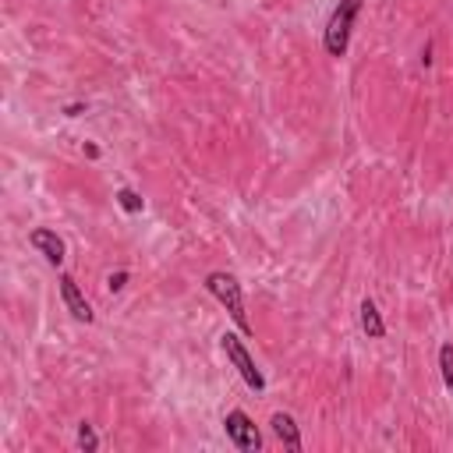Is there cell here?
Masks as SVG:
<instances>
[{
  "label": "cell",
  "mask_w": 453,
  "mask_h": 453,
  "mask_svg": "<svg viewBox=\"0 0 453 453\" xmlns=\"http://www.w3.org/2000/svg\"><path fill=\"white\" fill-rule=\"evenodd\" d=\"M205 291L231 312V319L238 322V330L245 333V337H252L255 330H252V319H248V312H245V298H241V284L231 277V273H209L205 277Z\"/></svg>",
  "instance_id": "1"
},
{
  "label": "cell",
  "mask_w": 453,
  "mask_h": 453,
  "mask_svg": "<svg viewBox=\"0 0 453 453\" xmlns=\"http://www.w3.org/2000/svg\"><path fill=\"white\" fill-rule=\"evenodd\" d=\"M361 4H365V0H340V4H337V11H333V18H330V25H326V36H322L330 57H344V54H347L351 29H354V22H358Z\"/></svg>",
  "instance_id": "2"
},
{
  "label": "cell",
  "mask_w": 453,
  "mask_h": 453,
  "mask_svg": "<svg viewBox=\"0 0 453 453\" xmlns=\"http://www.w3.org/2000/svg\"><path fill=\"white\" fill-rule=\"evenodd\" d=\"M223 351H226V358L234 361V368L241 372V379L255 389V393H262L266 389V375L255 368V361H252V354H248V347L234 337V333H223Z\"/></svg>",
  "instance_id": "3"
},
{
  "label": "cell",
  "mask_w": 453,
  "mask_h": 453,
  "mask_svg": "<svg viewBox=\"0 0 453 453\" xmlns=\"http://www.w3.org/2000/svg\"><path fill=\"white\" fill-rule=\"evenodd\" d=\"M223 428H226V435H231V442L238 449H259L262 446V435H259L255 421L245 411H231V414L223 418Z\"/></svg>",
  "instance_id": "4"
},
{
  "label": "cell",
  "mask_w": 453,
  "mask_h": 453,
  "mask_svg": "<svg viewBox=\"0 0 453 453\" xmlns=\"http://www.w3.org/2000/svg\"><path fill=\"white\" fill-rule=\"evenodd\" d=\"M29 245L50 262V266H61L64 262V241L57 238V231H50V226H40V231L29 234Z\"/></svg>",
  "instance_id": "5"
},
{
  "label": "cell",
  "mask_w": 453,
  "mask_h": 453,
  "mask_svg": "<svg viewBox=\"0 0 453 453\" xmlns=\"http://www.w3.org/2000/svg\"><path fill=\"white\" fill-rule=\"evenodd\" d=\"M61 284V298H64V305H68V312L78 319V322H92L96 315H92V308H89V301H85V294H82V287L71 280V277H61L57 280Z\"/></svg>",
  "instance_id": "6"
},
{
  "label": "cell",
  "mask_w": 453,
  "mask_h": 453,
  "mask_svg": "<svg viewBox=\"0 0 453 453\" xmlns=\"http://www.w3.org/2000/svg\"><path fill=\"white\" fill-rule=\"evenodd\" d=\"M270 425H273V435H277V439H280V442H284L291 453H298V449H301V432H298V421H294L291 414L277 411Z\"/></svg>",
  "instance_id": "7"
},
{
  "label": "cell",
  "mask_w": 453,
  "mask_h": 453,
  "mask_svg": "<svg viewBox=\"0 0 453 453\" xmlns=\"http://www.w3.org/2000/svg\"><path fill=\"white\" fill-rule=\"evenodd\" d=\"M358 312H361V330L368 333V340H382V337H386V322H382V315H379L375 301H372V298H365Z\"/></svg>",
  "instance_id": "8"
},
{
  "label": "cell",
  "mask_w": 453,
  "mask_h": 453,
  "mask_svg": "<svg viewBox=\"0 0 453 453\" xmlns=\"http://www.w3.org/2000/svg\"><path fill=\"white\" fill-rule=\"evenodd\" d=\"M117 205H121L124 212H142V209H145V198H142L135 188H121V191H117Z\"/></svg>",
  "instance_id": "9"
},
{
  "label": "cell",
  "mask_w": 453,
  "mask_h": 453,
  "mask_svg": "<svg viewBox=\"0 0 453 453\" xmlns=\"http://www.w3.org/2000/svg\"><path fill=\"white\" fill-rule=\"evenodd\" d=\"M439 368H442L446 389L453 393V344H442V347H439Z\"/></svg>",
  "instance_id": "10"
},
{
  "label": "cell",
  "mask_w": 453,
  "mask_h": 453,
  "mask_svg": "<svg viewBox=\"0 0 453 453\" xmlns=\"http://www.w3.org/2000/svg\"><path fill=\"white\" fill-rule=\"evenodd\" d=\"M78 446H82L85 453H96V446H99V439H96V432H92V425H89V421H82V425H78Z\"/></svg>",
  "instance_id": "11"
},
{
  "label": "cell",
  "mask_w": 453,
  "mask_h": 453,
  "mask_svg": "<svg viewBox=\"0 0 453 453\" xmlns=\"http://www.w3.org/2000/svg\"><path fill=\"white\" fill-rule=\"evenodd\" d=\"M124 284H128V273H124V270H117V273H110V277H107V291H110V294L124 291Z\"/></svg>",
  "instance_id": "12"
},
{
  "label": "cell",
  "mask_w": 453,
  "mask_h": 453,
  "mask_svg": "<svg viewBox=\"0 0 453 453\" xmlns=\"http://www.w3.org/2000/svg\"><path fill=\"white\" fill-rule=\"evenodd\" d=\"M64 114L68 117H78V114H85V103H71V107H64Z\"/></svg>",
  "instance_id": "13"
},
{
  "label": "cell",
  "mask_w": 453,
  "mask_h": 453,
  "mask_svg": "<svg viewBox=\"0 0 453 453\" xmlns=\"http://www.w3.org/2000/svg\"><path fill=\"white\" fill-rule=\"evenodd\" d=\"M421 64H425V68L432 64V47H428V43H425V50H421Z\"/></svg>",
  "instance_id": "14"
}]
</instances>
